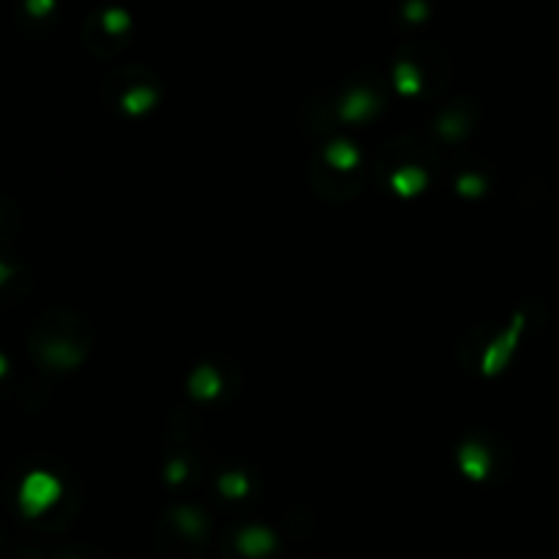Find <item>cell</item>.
Returning a JSON list of instances; mask_svg holds the SVG:
<instances>
[{
  "label": "cell",
  "mask_w": 559,
  "mask_h": 559,
  "mask_svg": "<svg viewBox=\"0 0 559 559\" xmlns=\"http://www.w3.org/2000/svg\"><path fill=\"white\" fill-rule=\"evenodd\" d=\"M273 543H276V537L268 532L265 527H249V530H243L240 537H237L240 554L249 559L268 557V554L273 551Z\"/></svg>",
  "instance_id": "cell-2"
},
{
  "label": "cell",
  "mask_w": 559,
  "mask_h": 559,
  "mask_svg": "<svg viewBox=\"0 0 559 559\" xmlns=\"http://www.w3.org/2000/svg\"><path fill=\"white\" fill-rule=\"evenodd\" d=\"M57 499V483L50 481L47 475H36L30 478L22 488V508H25L27 516H36L41 510L52 505Z\"/></svg>",
  "instance_id": "cell-1"
},
{
  "label": "cell",
  "mask_w": 559,
  "mask_h": 559,
  "mask_svg": "<svg viewBox=\"0 0 559 559\" xmlns=\"http://www.w3.org/2000/svg\"><path fill=\"white\" fill-rule=\"evenodd\" d=\"M180 524L186 527V532H188V534H200V532H202V521H200V516H197V513H191V510H180Z\"/></svg>",
  "instance_id": "cell-3"
}]
</instances>
